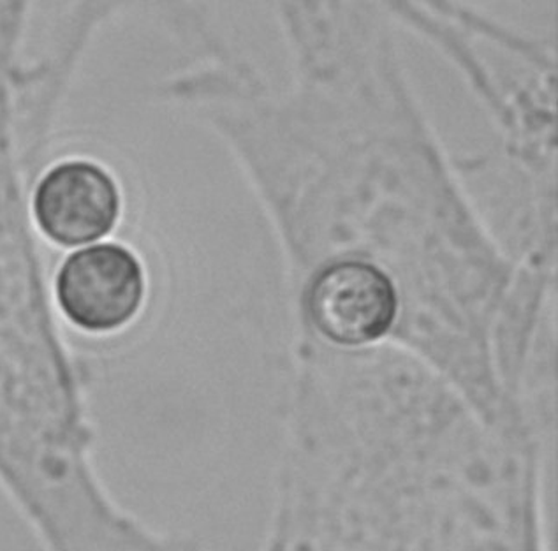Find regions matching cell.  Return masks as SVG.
Returning <instances> with one entry per match:
<instances>
[{
  "instance_id": "cell-1",
  "label": "cell",
  "mask_w": 558,
  "mask_h": 551,
  "mask_svg": "<svg viewBox=\"0 0 558 551\" xmlns=\"http://www.w3.org/2000/svg\"><path fill=\"white\" fill-rule=\"evenodd\" d=\"M57 316L90 339H113L140 321L148 304L147 265L131 245L105 240L74 248L51 282Z\"/></svg>"
},
{
  "instance_id": "cell-2",
  "label": "cell",
  "mask_w": 558,
  "mask_h": 551,
  "mask_svg": "<svg viewBox=\"0 0 558 551\" xmlns=\"http://www.w3.org/2000/svg\"><path fill=\"white\" fill-rule=\"evenodd\" d=\"M28 210L37 235L74 250L113 235L124 217V191L102 162L65 157L37 176Z\"/></svg>"
},
{
  "instance_id": "cell-3",
  "label": "cell",
  "mask_w": 558,
  "mask_h": 551,
  "mask_svg": "<svg viewBox=\"0 0 558 551\" xmlns=\"http://www.w3.org/2000/svg\"><path fill=\"white\" fill-rule=\"evenodd\" d=\"M317 330L342 345L377 341L393 325L399 298L388 277L368 262H337L320 271L307 296Z\"/></svg>"
},
{
  "instance_id": "cell-4",
  "label": "cell",
  "mask_w": 558,
  "mask_h": 551,
  "mask_svg": "<svg viewBox=\"0 0 558 551\" xmlns=\"http://www.w3.org/2000/svg\"><path fill=\"white\" fill-rule=\"evenodd\" d=\"M20 70H22V64H20L19 68H16V70H14L13 73L10 74V76H5V78L0 79V82L13 83L14 96H16V106H19V94H16V90H19ZM20 122H22V115H20ZM23 133H25V136H27V138L31 139V142H33L34 147H36L37 150H39V152L45 154L46 148H48L46 147L45 143H41L39 142V139L34 138L33 134L28 133V131L25 130V127H23Z\"/></svg>"
},
{
  "instance_id": "cell-5",
  "label": "cell",
  "mask_w": 558,
  "mask_h": 551,
  "mask_svg": "<svg viewBox=\"0 0 558 551\" xmlns=\"http://www.w3.org/2000/svg\"><path fill=\"white\" fill-rule=\"evenodd\" d=\"M11 68V45L4 30L0 27V78H4Z\"/></svg>"
}]
</instances>
